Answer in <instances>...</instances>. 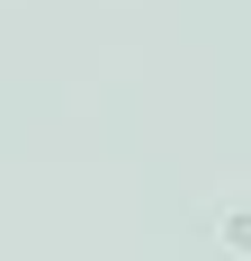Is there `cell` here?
Returning a JSON list of instances; mask_svg holds the SVG:
<instances>
[]
</instances>
